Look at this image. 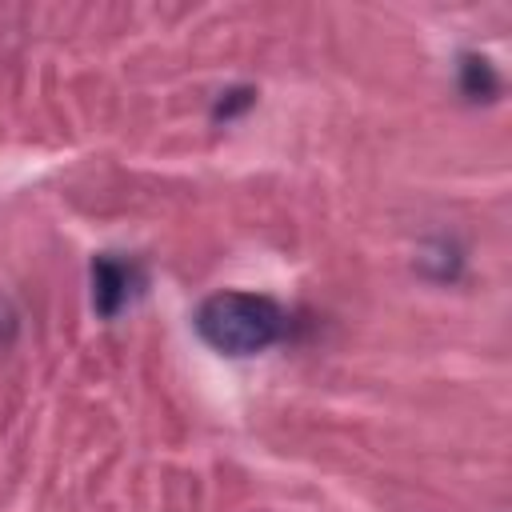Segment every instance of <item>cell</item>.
<instances>
[{
    "label": "cell",
    "mask_w": 512,
    "mask_h": 512,
    "mask_svg": "<svg viewBox=\"0 0 512 512\" xmlns=\"http://www.w3.org/2000/svg\"><path fill=\"white\" fill-rule=\"evenodd\" d=\"M196 336L220 352V356H256V352H268L280 336H284V312L276 300L260 296V292H236V288H224V292H212L200 300L196 316Z\"/></svg>",
    "instance_id": "obj_1"
},
{
    "label": "cell",
    "mask_w": 512,
    "mask_h": 512,
    "mask_svg": "<svg viewBox=\"0 0 512 512\" xmlns=\"http://www.w3.org/2000/svg\"><path fill=\"white\" fill-rule=\"evenodd\" d=\"M140 284H144V272L136 260H124L116 252H100L92 260V308H96V316H104V320L120 316L132 304V296L140 292Z\"/></svg>",
    "instance_id": "obj_2"
},
{
    "label": "cell",
    "mask_w": 512,
    "mask_h": 512,
    "mask_svg": "<svg viewBox=\"0 0 512 512\" xmlns=\"http://www.w3.org/2000/svg\"><path fill=\"white\" fill-rule=\"evenodd\" d=\"M460 92L468 100H492L500 92V80H496V68L492 60L484 56H464L460 60Z\"/></svg>",
    "instance_id": "obj_3"
}]
</instances>
